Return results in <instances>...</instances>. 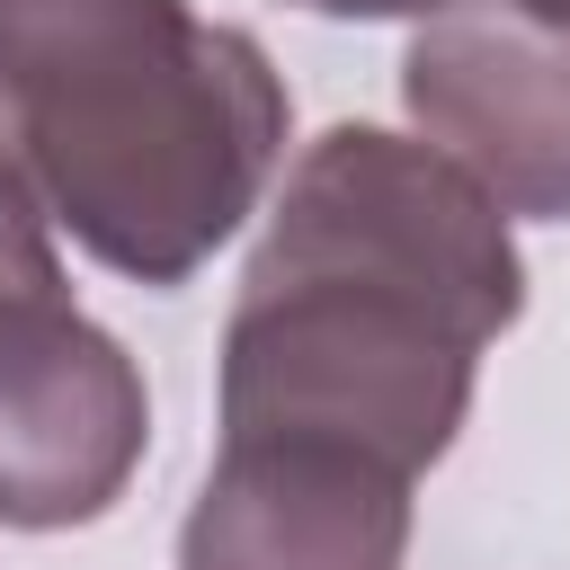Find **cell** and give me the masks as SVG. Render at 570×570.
I'll return each mask as SVG.
<instances>
[{"instance_id":"277c9868","label":"cell","mask_w":570,"mask_h":570,"mask_svg":"<svg viewBox=\"0 0 570 570\" xmlns=\"http://www.w3.org/2000/svg\"><path fill=\"white\" fill-rule=\"evenodd\" d=\"M401 98L499 214H570V18L525 0H445L410 27Z\"/></svg>"},{"instance_id":"5b68a950","label":"cell","mask_w":570,"mask_h":570,"mask_svg":"<svg viewBox=\"0 0 570 570\" xmlns=\"http://www.w3.org/2000/svg\"><path fill=\"white\" fill-rule=\"evenodd\" d=\"M410 490L419 481L338 454L214 445L205 490L178 525V570H401Z\"/></svg>"},{"instance_id":"7a4b0ae2","label":"cell","mask_w":570,"mask_h":570,"mask_svg":"<svg viewBox=\"0 0 570 570\" xmlns=\"http://www.w3.org/2000/svg\"><path fill=\"white\" fill-rule=\"evenodd\" d=\"M285 160L258 36L187 0H0V169L134 285H187Z\"/></svg>"},{"instance_id":"8992f818","label":"cell","mask_w":570,"mask_h":570,"mask_svg":"<svg viewBox=\"0 0 570 570\" xmlns=\"http://www.w3.org/2000/svg\"><path fill=\"white\" fill-rule=\"evenodd\" d=\"M294 9H312V18H428L445 0H294Z\"/></svg>"},{"instance_id":"3957f363","label":"cell","mask_w":570,"mask_h":570,"mask_svg":"<svg viewBox=\"0 0 570 570\" xmlns=\"http://www.w3.org/2000/svg\"><path fill=\"white\" fill-rule=\"evenodd\" d=\"M142 445V365L71 303L53 223L0 169V525L62 534L107 517Z\"/></svg>"},{"instance_id":"52a82bcc","label":"cell","mask_w":570,"mask_h":570,"mask_svg":"<svg viewBox=\"0 0 570 570\" xmlns=\"http://www.w3.org/2000/svg\"><path fill=\"white\" fill-rule=\"evenodd\" d=\"M525 9H552V18H570V0H525Z\"/></svg>"},{"instance_id":"6da1fadb","label":"cell","mask_w":570,"mask_h":570,"mask_svg":"<svg viewBox=\"0 0 570 570\" xmlns=\"http://www.w3.org/2000/svg\"><path fill=\"white\" fill-rule=\"evenodd\" d=\"M517 312L525 258L508 214L445 151L330 125L285 169L223 321V445L419 481L472 419L481 356Z\"/></svg>"}]
</instances>
